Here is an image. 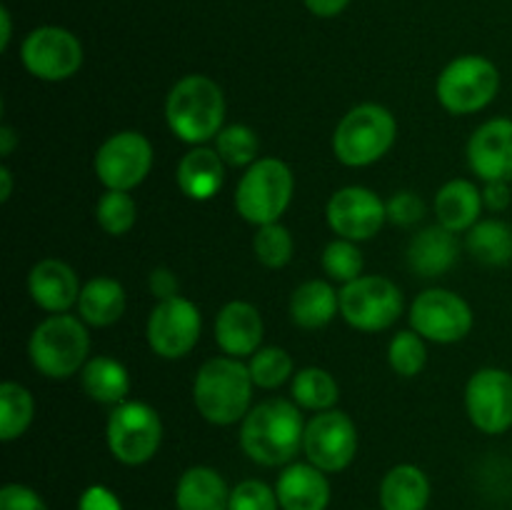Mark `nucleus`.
Wrapping results in <instances>:
<instances>
[{
	"mask_svg": "<svg viewBox=\"0 0 512 510\" xmlns=\"http://www.w3.org/2000/svg\"><path fill=\"white\" fill-rule=\"evenodd\" d=\"M305 438V423L298 405L285 398H270L255 405L243 418L240 445L260 465H285L298 455Z\"/></svg>",
	"mask_w": 512,
	"mask_h": 510,
	"instance_id": "obj_1",
	"label": "nucleus"
},
{
	"mask_svg": "<svg viewBox=\"0 0 512 510\" xmlns=\"http://www.w3.org/2000/svg\"><path fill=\"white\" fill-rule=\"evenodd\" d=\"M253 385L250 368L240 358H213L195 375V408L208 423L233 425L248 415Z\"/></svg>",
	"mask_w": 512,
	"mask_h": 510,
	"instance_id": "obj_2",
	"label": "nucleus"
},
{
	"mask_svg": "<svg viewBox=\"0 0 512 510\" xmlns=\"http://www.w3.org/2000/svg\"><path fill=\"white\" fill-rule=\"evenodd\" d=\"M165 118L175 138L190 145L205 143L223 130V90L208 75H188L170 90Z\"/></svg>",
	"mask_w": 512,
	"mask_h": 510,
	"instance_id": "obj_3",
	"label": "nucleus"
},
{
	"mask_svg": "<svg viewBox=\"0 0 512 510\" xmlns=\"http://www.w3.org/2000/svg\"><path fill=\"white\" fill-rule=\"evenodd\" d=\"M395 133L398 125L388 108L375 103L355 105L333 133L335 158L350 168H363L393 148Z\"/></svg>",
	"mask_w": 512,
	"mask_h": 510,
	"instance_id": "obj_4",
	"label": "nucleus"
},
{
	"mask_svg": "<svg viewBox=\"0 0 512 510\" xmlns=\"http://www.w3.org/2000/svg\"><path fill=\"white\" fill-rule=\"evenodd\" d=\"M90 338L85 325L73 315L55 313L45 318L30 335L28 353L35 370L45 378L63 380L78 373L88 360Z\"/></svg>",
	"mask_w": 512,
	"mask_h": 510,
	"instance_id": "obj_5",
	"label": "nucleus"
},
{
	"mask_svg": "<svg viewBox=\"0 0 512 510\" xmlns=\"http://www.w3.org/2000/svg\"><path fill=\"white\" fill-rule=\"evenodd\" d=\"M295 180L288 165L278 158H260L245 170L235 190V208L248 223H278L293 198Z\"/></svg>",
	"mask_w": 512,
	"mask_h": 510,
	"instance_id": "obj_6",
	"label": "nucleus"
},
{
	"mask_svg": "<svg viewBox=\"0 0 512 510\" xmlns=\"http://www.w3.org/2000/svg\"><path fill=\"white\" fill-rule=\"evenodd\" d=\"M500 88V73L483 55H460L445 65L438 78V100L455 115L478 113L493 103Z\"/></svg>",
	"mask_w": 512,
	"mask_h": 510,
	"instance_id": "obj_7",
	"label": "nucleus"
},
{
	"mask_svg": "<svg viewBox=\"0 0 512 510\" xmlns=\"http://www.w3.org/2000/svg\"><path fill=\"white\" fill-rule=\"evenodd\" d=\"M340 313L353 328L378 333L390 328L403 313V293L383 275H360L340 290Z\"/></svg>",
	"mask_w": 512,
	"mask_h": 510,
	"instance_id": "obj_8",
	"label": "nucleus"
},
{
	"mask_svg": "<svg viewBox=\"0 0 512 510\" xmlns=\"http://www.w3.org/2000/svg\"><path fill=\"white\" fill-rule=\"evenodd\" d=\"M163 423L150 405L125 400L115 405L108 418V448L120 463L143 465L158 453Z\"/></svg>",
	"mask_w": 512,
	"mask_h": 510,
	"instance_id": "obj_9",
	"label": "nucleus"
},
{
	"mask_svg": "<svg viewBox=\"0 0 512 510\" xmlns=\"http://www.w3.org/2000/svg\"><path fill=\"white\" fill-rule=\"evenodd\" d=\"M20 58L30 75L58 83V80L73 78L80 70L83 45L70 30L58 28V25H40L23 40Z\"/></svg>",
	"mask_w": 512,
	"mask_h": 510,
	"instance_id": "obj_10",
	"label": "nucleus"
},
{
	"mask_svg": "<svg viewBox=\"0 0 512 510\" xmlns=\"http://www.w3.org/2000/svg\"><path fill=\"white\" fill-rule=\"evenodd\" d=\"M153 165V148L138 130H123L105 140L95 153V175L108 190H133Z\"/></svg>",
	"mask_w": 512,
	"mask_h": 510,
	"instance_id": "obj_11",
	"label": "nucleus"
},
{
	"mask_svg": "<svg viewBox=\"0 0 512 510\" xmlns=\"http://www.w3.org/2000/svg\"><path fill=\"white\" fill-rule=\"evenodd\" d=\"M410 325L425 340L458 343L473 328V310L453 290L433 288L415 298L410 308Z\"/></svg>",
	"mask_w": 512,
	"mask_h": 510,
	"instance_id": "obj_12",
	"label": "nucleus"
},
{
	"mask_svg": "<svg viewBox=\"0 0 512 510\" xmlns=\"http://www.w3.org/2000/svg\"><path fill=\"white\" fill-rule=\"evenodd\" d=\"M303 450L323 473H338L353 463L358 453V430L340 410H323L305 425Z\"/></svg>",
	"mask_w": 512,
	"mask_h": 510,
	"instance_id": "obj_13",
	"label": "nucleus"
},
{
	"mask_svg": "<svg viewBox=\"0 0 512 510\" xmlns=\"http://www.w3.org/2000/svg\"><path fill=\"white\" fill-rule=\"evenodd\" d=\"M200 313L188 298L158 300L148 318V343L160 358H183L200 338Z\"/></svg>",
	"mask_w": 512,
	"mask_h": 510,
	"instance_id": "obj_14",
	"label": "nucleus"
},
{
	"mask_svg": "<svg viewBox=\"0 0 512 510\" xmlns=\"http://www.w3.org/2000/svg\"><path fill=\"white\" fill-rule=\"evenodd\" d=\"M465 408L478 430L500 435L512 428V375L500 368L473 373L465 388Z\"/></svg>",
	"mask_w": 512,
	"mask_h": 510,
	"instance_id": "obj_15",
	"label": "nucleus"
},
{
	"mask_svg": "<svg viewBox=\"0 0 512 510\" xmlns=\"http://www.w3.org/2000/svg\"><path fill=\"white\" fill-rule=\"evenodd\" d=\"M388 220L385 203L368 188L348 185L338 190L328 203V223L340 238L345 240H370L378 235Z\"/></svg>",
	"mask_w": 512,
	"mask_h": 510,
	"instance_id": "obj_16",
	"label": "nucleus"
},
{
	"mask_svg": "<svg viewBox=\"0 0 512 510\" xmlns=\"http://www.w3.org/2000/svg\"><path fill=\"white\" fill-rule=\"evenodd\" d=\"M468 163L485 183L512 180V120L495 118L480 125L468 143Z\"/></svg>",
	"mask_w": 512,
	"mask_h": 510,
	"instance_id": "obj_17",
	"label": "nucleus"
},
{
	"mask_svg": "<svg viewBox=\"0 0 512 510\" xmlns=\"http://www.w3.org/2000/svg\"><path fill=\"white\" fill-rule=\"evenodd\" d=\"M215 340L230 358L255 355L263 340V318L258 308L245 300H233L215 318Z\"/></svg>",
	"mask_w": 512,
	"mask_h": 510,
	"instance_id": "obj_18",
	"label": "nucleus"
},
{
	"mask_svg": "<svg viewBox=\"0 0 512 510\" xmlns=\"http://www.w3.org/2000/svg\"><path fill=\"white\" fill-rule=\"evenodd\" d=\"M28 290L35 305L48 313H65L80 298L78 275L58 258H45L33 265L28 275Z\"/></svg>",
	"mask_w": 512,
	"mask_h": 510,
	"instance_id": "obj_19",
	"label": "nucleus"
},
{
	"mask_svg": "<svg viewBox=\"0 0 512 510\" xmlns=\"http://www.w3.org/2000/svg\"><path fill=\"white\" fill-rule=\"evenodd\" d=\"M275 493L283 510H325L330 503L328 478L313 463L288 465L280 473Z\"/></svg>",
	"mask_w": 512,
	"mask_h": 510,
	"instance_id": "obj_20",
	"label": "nucleus"
},
{
	"mask_svg": "<svg viewBox=\"0 0 512 510\" xmlns=\"http://www.w3.org/2000/svg\"><path fill=\"white\" fill-rule=\"evenodd\" d=\"M455 260H458V240L443 225L420 230L408 245V265L420 278H438L448 273Z\"/></svg>",
	"mask_w": 512,
	"mask_h": 510,
	"instance_id": "obj_21",
	"label": "nucleus"
},
{
	"mask_svg": "<svg viewBox=\"0 0 512 510\" xmlns=\"http://www.w3.org/2000/svg\"><path fill=\"white\" fill-rule=\"evenodd\" d=\"M175 505L178 510H228L230 490L218 470L195 465L180 475Z\"/></svg>",
	"mask_w": 512,
	"mask_h": 510,
	"instance_id": "obj_22",
	"label": "nucleus"
},
{
	"mask_svg": "<svg viewBox=\"0 0 512 510\" xmlns=\"http://www.w3.org/2000/svg\"><path fill=\"white\" fill-rule=\"evenodd\" d=\"M480 208H483V193L478 185L470 180H450L435 195V215L443 228L450 233L470 230L480 220Z\"/></svg>",
	"mask_w": 512,
	"mask_h": 510,
	"instance_id": "obj_23",
	"label": "nucleus"
},
{
	"mask_svg": "<svg viewBox=\"0 0 512 510\" xmlns=\"http://www.w3.org/2000/svg\"><path fill=\"white\" fill-rule=\"evenodd\" d=\"M225 160L220 158L218 150H210L198 145L183 155L178 163V185L188 198L210 200L223 188L225 178Z\"/></svg>",
	"mask_w": 512,
	"mask_h": 510,
	"instance_id": "obj_24",
	"label": "nucleus"
},
{
	"mask_svg": "<svg viewBox=\"0 0 512 510\" xmlns=\"http://www.w3.org/2000/svg\"><path fill=\"white\" fill-rule=\"evenodd\" d=\"M430 500L428 475L415 465H395L380 483L383 510H425Z\"/></svg>",
	"mask_w": 512,
	"mask_h": 510,
	"instance_id": "obj_25",
	"label": "nucleus"
},
{
	"mask_svg": "<svg viewBox=\"0 0 512 510\" xmlns=\"http://www.w3.org/2000/svg\"><path fill=\"white\" fill-rule=\"evenodd\" d=\"M340 310V293L325 280H308L300 285L290 298V315L293 323L305 330H315L328 325Z\"/></svg>",
	"mask_w": 512,
	"mask_h": 510,
	"instance_id": "obj_26",
	"label": "nucleus"
},
{
	"mask_svg": "<svg viewBox=\"0 0 512 510\" xmlns=\"http://www.w3.org/2000/svg\"><path fill=\"white\" fill-rule=\"evenodd\" d=\"M78 310L80 318H83L85 323L95 325V328L113 325L115 320H120V315H123L125 310L123 285L113 278H105V275L88 280V283L80 288Z\"/></svg>",
	"mask_w": 512,
	"mask_h": 510,
	"instance_id": "obj_27",
	"label": "nucleus"
},
{
	"mask_svg": "<svg viewBox=\"0 0 512 510\" xmlns=\"http://www.w3.org/2000/svg\"><path fill=\"white\" fill-rule=\"evenodd\" d=\"M83 390L95 400V403L103 405H120L125 403V395L130 390V378L128 370L123 363H118L115 358L108 355H98V358L88 360L83 365Z\"/></svg>",
	"mask_w": 512,
	"mask_h": 510,
	"instance_id": "obj_28",
	"label": "nucleus"
},
{
	"mask_svg": "<svg viewBox=\"0 0 512 510\" xmlns=\"http://www.w3.org/2000/svg\"><path fill=\"white\" fill-rule=\"evenodd\" d=\"M468 253L483 265H508L512 260V228L503 220H478L468 230Z\"/></svg>",
	"mask_w": 512,
	"mask_h": 510,
	"instance_id": "obj_29",
	"label": "nucleus"
},
{
	"mask_svg": "<svg viewBox=\"0 0 512 510\" xmlns=\"http://www.w3.org/2000/svg\"><path fill=\"white\" fill-rule=\"evenodd\" d=\"M293 398L305 410H330L340 398V388L333 375L323 368H305L293 378Z\"/></svg>",
	"mask_w": 512,
	"mask_h": 510,
	"instance_id": "obj_30",
	"label": "nucleus"
},
{
	"mask_svg": "<svg viewBox=\"0 0 512 510\" xmlns=\"http://www.w3.org/2000/svg\"><path fill=\"white\" fill-rule=\"evenodd\" d=\"M33 413V395L23 385L13 383V380L0 385V438H20L28 430V425L33 423Z\"/></svg>",
	"mask_w": 512,
	"mask_h": 510,
	"instance_id": "obj_31",
	"label": "nucleus"
},
{
	"mask_svg": "<svg viewBox=\"0 0 512 510\" xmlns=\"http://www.w3.org/2000/svg\"><path fill=\"white\" fill-rule=\"evenodd\" d=\"M95 218L108 235H125L135 225L138 208L125 190H108L95 205Z\"/></svg>",
	"mask_w": 512,
	"mask_h": 510,
	"instance_id": "obj_32",
	"label": "nucleus"
},
{
	"mask_svg": "<svg viewBox=\"0 0 512 510\" xmlns=\"http://www.w3.org/2000/svg\"><path fill=\"white\" fill-rule=\"evenodd\" d=\"M215 150L228 165H253L258 158V135L248 125H228L215 135Z\"/></svg>",
	"mask_w": 512,
	"mask_h": 510,
	"instance_id": "obj_33",
	"label": "nucleus"
},
{
	"mask_svg": "<svg viewBox=\"0 0 512 510\" xmlns=\"http://www.w3.org/2000/svg\"><path fill=\"white\" fill-rule=\"evenodd\" d=\"M388 360L390 368L398 375H403V378L418 375L420 370L425 368V360H428L423 335H418L415 330H400V333L390 340Z\"/></svg>",
	"mask_w": 512,
	"mask_h": 510,
	"instance_id": "obj_34",
	"label": "nucleus"
},
{
	"mask_svg": "<svg viewBox=\"0 0 512 510\" xmlns=\"http://www.w3.org/2000/svg\"><path fill=\"white\" fill-rule=\"evenodd\" d=\"M255 258L268 268H283L293 258V235L285 225L268 223L260 225L253 238Z\"/></svg>",
	"mask_w": 512,
	"mask_h": 510,
	"instance_id": "obj_35",
	"label": "nucleus"
},
{
	"mask_svg": "<svg viewBox=\"0 0 512 510\" xmlns=\"http://www.w3.org/2000/svg\"><path fill=\"white\" fill-rule=\"evenodd\" d=\"M250 375L260 388H278L293 375V358L283 348H260L250 358Z\"/></svg>",
	"mask_w": 512,
	"mask_h": 510,
	"instance_id": "obj_36",
	"label": "nucleus"
},
{
	"mask_svg": "<svg viewBox=\"0 0 512 510\" xmlns=\"http://www.w3.org/2000/svg\"><path fill=\"white\" fill-rule=\"evenodd\" d=\"M323 268L325 273L340 283H353L363 273V253L355 248L353 240L338 238L325 245L323 250Z\"/></svg>",
	"mask_w": 512,
	"mask_h": 510,
	"instance_id": "obj_37",
	"label": "nucleus"
},
{
	"mask_svg": "<svg viewBox=\"0 0 512 510\" xmlns=\"http://www.w3.org/2000/svg\"><path fill=\"white\" fill-rule=\"evenodd\" d=\"M278 505V493L263 480H243L230 490L228 510H278Z\"/></svg>",
	"mask_w": 512,
	"mask_h": 510,
	"instance_id": "obj_38",
	"label": "nucleus"
},
{
	"mask_svg": "<svg viewBox=\"0 0 512 510\" xmlns=\"http://www.w3.org/2000/svg\"><path fill=\"white\" fill-rule=\"evenodd\" d=\"M388 220L395 225H415L425 215V203L410 190H400L385 203Z\"/></svg>",
	"mask_w": 512,
	"mask_h": 510,
	"instance_id": "obj_39",
	"label": "nucleus"
},
{
	"mask_svg": "<svg viewBox=\"0 0 512 510\" xmlns=\"http://www.w3.org/2000/svg\"><path fill=\"white\" fill-rule=\"evenodd\" d=\"M0 510H48V505L28 485L10 483L0 490Z\"/></svg>",
	"mask_w": 512,
	"mask_h": 510,
	"instance_id": "obj_40",
	"label": "nucleus"
},
{
	"mask_svg": "<svg viewBox=\"0 0 512 510\" xmlns=\"http://www.w3.org/2000/svg\"><path fill=\"white\" fill-rule=\"evenodd\" d=\"M78 510H123L118 495L113 490L103 488V485H90L83 495H80Z\"/></svg>",
	"mask_w": 512,
	"mask_h": 510,
	"instance_id": "obj_41",
	"label": "nucleus"
},
{
	"mask_svg": "<svg viewBox=\"0 0 512 510\" xmlns=\"http://www.w3.org/2000/svg\"><path fill=\"white\" fill-rule=\"evenodd\" d=\"M150 290H153V295L158 300H168V298H175V295H178L180 283H178V278H175L173 270L155 268L153 273H150Z\"/></svg>",
	"mask_w": 512,
	"mask_h": 510,
	"instance_id": "obj_42",
	"label": "nucleus"
},
{
	"mask_svg": "<svg viewBox=\"0 0 512 510\" xmlns=\"http://www.w3.org/2000/svg\"><path fill=\"white\" fill-rule=\"evenodd\" d=\"M512 200V188L503 180H493V183H485L483 190V203L490 210H505Z\"/></svg>",
	"mask_w": 512,
	"mask_h": 510,
	"instance_id": "obj_43",
	"label": "nucleus"
},
{
	"mask_svg": "<svg viewBox=\"0 0 512 510\" xmlns=\"http://www.w3.org/2000/svg\"><path fill=\"white\" fill-rule=\"evenodd\" d=\"M303 3L318 18H335V15H340L348 8L350 0H303Z\"/></svg>",
	"mask_w": 512,
	"mask_h": 510,
	"instance_id": "obj_44",
	"label": "nucleus"
},
{
	"mask_svg": "<svg viewBox=\"0 0 512 510\" xmlns=\"http://www.w3.org/2000/svg\"><path fill=\"white\" fill-rule=\"evenodd\" d=\"M15 145H18V135H15V130L10 128V125H3V128H0V155L8 158V155L13 153Z\"/></svg>",
	"mask_w": 512,
	"mask_h": 510,
	"instance_id": "obj_45",
	"label": "nucleus"
},
{
	"mask_svg": "<svg viewBox=\"0 0 512 510\" xmlns=\"http://www.w3.org/2000/svg\"><path fill=\"white\" fill-rule=\"evenodd\" d=\"M0 28H3V35H0V50H8L10 33H13V23H10L8 8H0Z\"/></svg>",
	"mask_w": 512,
	"mask_h": 510,
	"instance_id": "obj_46",
	"label": "nucleus"
},
{
	"mask_svg": "<svg viewBox=\"0 0 512 510\" xmlns=\"http://www.w3.org/2000/svg\"><path fill=\"white\" fill-rule=\"evenodd\" d=\"M0 183H3L0 200H3V203H8L10 195H13V173H10L8 165H3V168H0Z\"/></svg>",
	"mask_w": 512,
	"mask_h": 510,
	"instance_id": "obj_47",
	"label": "nucleus"
}]
</instances>
